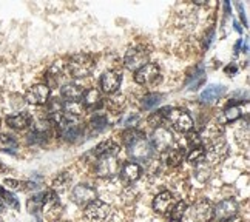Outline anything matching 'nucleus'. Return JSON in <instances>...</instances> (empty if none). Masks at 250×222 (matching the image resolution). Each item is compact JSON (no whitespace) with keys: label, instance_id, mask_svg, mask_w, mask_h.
I'll list each match as a JSON object with an SVG mask.
<instances>
[{"label":"nucleus","instance_id":"obj_1","mask_svg":"<svg viewBox=\"0 0 250 222\" xmlns=\"http://www.w3.org/2000/svg\"><path fill=\"white\" fill-rule=\"evenodd\" d=\"M121 167L122 165L118 156V148L113 147L98 158V162H96V175L99 178H113L119 175Z\"/></svg>","mask_w":250,"mask_h":222},{"label":"nucleus","instance_id":"obj_2","mask_svg":"<svg viewBox=\"0 0 250 222\" xmlns=\"http://www.w3.org/2000/svg\"><path fill=\"white\" fill-rule=\"evenodd\" d=\"M94 70V59L86 53H79L71 56V59L66 63V71L70 76L76 79H82V77L90 76Z\"/></svg>","mask_w":250,"mask_h":222},{"label":"nucleus","instance_id":"obj_3","mask_svg":"<svg viewBox=\"0 0 250 222\" xmlns=\"http://www.w3.org/2000/svg\"><path fill=\"white\" fill-rule=\"evenodd\" d=\"M57 131H59L61 138L63 141L74 142L78 138H81L83 130H82V123L79 118H73V116L65 114L63 119L57 123Z\"/></svg>","mask_w":250,"mask_h":222},{"label":"nucleus","instance_id":"obj_4","mask_svg":"<svg viewBox=\"0 0 250 222\" xmlns=\"http://www.w3.org/2000/svg\"><path fill=\"white\" fill-rule=\"evenodd\" d=\"M166 119L170 122V125L179 133H188L193 128V119L191 116L179 108H168L166 113Z\"/></svg>","mask_w":250,"mask_h":222},{"label":"nucleus","instance_id":"obj_5","mask_svg":"<svg viewBox=\"0 0 250 222\" xmlns=\"http://www.w3.org/2000/svg\"><path fill=\"white\" fill-rule=\"evenodd\" d=\"M204 154H206V161H207L208 165H210V163H211V165L221 163L229 154L227 142L223 138H215L207 145V150H204Z\"/></svg>","mask_w":250,"mask_h":222},{"label":"nucleus","instance_id":"obj_6","mask_svg":"<svg viewBox=\"0 0 250 222\" xmlns=\"http://www.w3.org/2000/svg\"><path fill=\"white\" fill-rule=\"evenodd\" d=\"M111 213V207L98 199L85 207V219L88 222H108Z\"/></svg>","mask_w":250,"mask_h":222},{"label":"nucleus","instance_id":"obj_7","mask_svg":"<svg viewBox=\"0 0 250 222\" xmlns=\"http://www.w3.org/2000/svg\"><path fill=\"white\" fill-rule=\"evenodd\" d=\"M124 62L130 71H138L148 63V51L144 50V46H133L125 54Z\"/></svg>","mask_w":250,"mask_h":222},{"label":"nucleus","instance_id":"obj_8","mask_svg":"<svg viewBox=\"0 0 250 222\" xmlns=\"http://www.w3.org/2000/svg\"><path fill=\"white\" fill-rule=\"evenodd\" d=\"M155 148L151 147V143L148 139L141 138L136 142H133L131 145H128V154L133 161L136 162H146L153 156Z\"/></svg>","mask_w":250,"mask_h":222},{"label":"nucleus","instance_id":"obj_9","mask_svg":"<svg viewBox=\"0 0 250 222\" xmlns=\"http://www.w3.org/2000/svg\"><path fill=\"white\" fill-rule=\"evenodd\" d=\"M134 81H136L139 85H146V86H151L161 81V70L156 63H147L144 65L141 70L136 71L134 74Z\"/></svg>","mask_w":250,"mask_h":222},{"label":"nucleus","instance_id":"obj_10","mask_svg":"<svg viewBox=\"0 0 250 222\" xmlns=\"http://www.w3.org/2000/svg\"><path fill=\"white\" fill-rule=\"evenodd\" d=\"M71 199L74 204H78L79 207H86L91 202H94L98 199V195H96V190L91 185L86 184H79L76 185L71 191Z\"/></svg>","mask_w":250,"mask_h":222},{"label":"nucleus","instance_id":"obj_11","mask_svg":"<svg viewBox=\"0 0 250 222\" xmlns=\"http://www.w3.org/2000/svg\"><path fill=\"white\" fill-rule=\"evenodd\" d=\"M238 211H239V205L235 199H224L216 207H213V218L219 221H227L235 218L238 215Z\"/></svg>","mask_w":250,"mask_h":222},{"label":"nucleus","instance_id":"obj_12","mask_svg":"<svg viewBox=\"0 0 250 222\" xmlns=\"http://www.w3.org/2000/svg\"><path fill=\"white\" fill-rule=\"evenodd\" d=\"M190 216L196 222H210L213 219V205L210 204V201H198L196 204L190 208Z\"/></svg>","mask_w":250,"mask_h":222},{"label":"nucleus","instance_id":"obj_13","mask_svg":"<svg viewBox=\"0 0 250 222\" xmlns=\"http://www.w3.org/2000/svg\"><path fill=\"white\" fill-rule=\"evenodd\" d=\"M25 99L33 105H45L50 99V88L46 83H37L33 85L30 90L26 91Z\"/></svg>","mask_w":250,"mask_h":222},{"label":"nucleus","instance_id":"obj_14","mask_svg":"<svg viewBox=\"0 0 250 222\" xmlns=\"http://www.w3.org/2000/svg\"><path fill=\"white\" fill-rule=\"evenodd\" d=\"M150 143H151V147L155 148V150L164 151V150H167V148L171 147V143H173V134L168 131V128L158 127L155 131H153V136L150 139Z\"/></svg>","mask_w":250,"mask_h":222},{"label":"nucleus","instance_id":"obj_15","mask_svg":"<svg viewBox=\"0 0 250 222\" xmlns=\"http://www.w3.org/2000/svg\"><path fill=\"white\" fill-rule=\"evenodd\" d=\"M121 82H122V74L119 71L114 70L105 71L101 77V88L105 94H113L119 90Z\"/></svg>","mask_w":250,"mask_h":222},{"label":"nucleus","instance_id":"obj_16","mask_svg":"<svg viewBox=\"0 0 250 222\" xmlns=\"http://www.w3.org/2000/svg\"><path fill=\"white\" fill-rule=\"evenodd\" d=\"M161 159L168 167H178L186 159V150L181 147H170L162 151Z\"/></svg>","mask_w":250,"mask_h":222},{"label":"nucleus","instance_id":"obj_17","mask_svg":"<svg viewBox=\"0 0 250 222\" xmlns=\"http://www.w3.org/2000/svg\"><path fill=\"white\" fill-rule=\"evenodd\" d=\"M176 199L173 198V195L170 191H162L155 198V202H153V207L158 211L159 215H168L170 210L175 207Z\"/></svg>","mask_w":250,"mask_h":222},{"label":"nucleus","instance_id":"obj_18","mask_svg":"<svg viewBox=\"0 0 250 222\" xmlns=\"http://www.w3.org/2000/svg\"><path fill=\"white\" fill-rule=\"evenodd\" d=\"M46 103H48V107H46V121L50 123L57 125L65 116L63 102L59 101V99H51V101H48Z\"/></svg>","mask_w":250,"mask_h":222},{"label":"nucleus","instance_id":"obj_19","mask_svg":"<svg viewBox=\"0 0 250 222\" xmlns=\"http://www.w3.org/2000/svg\"><path fill=\"white\" fill-rule=\"evenodd\" d=\"M31 116L28 113H17L6 118L8 127H11L13 130H25L31 125Z\"/></svg>","mask_w":250,"mask_h":222},{"label":"nucleus","instance_id":"obj_20","mask_svg":"<svg viewBox=\"0 0 250 222\" xmlns=\"http://www.w3.org/2000/svg\"><path fill=\"white\" fill-rule=\"evenodd\" d=\"M121 178L125 184H131V182L138 181L141 176V167L134 162H127L121 167Z\"/></svg>","mask_w":250,"mask_h":222},{"label":"nucleus","instance_id":"obj_21","mask_svg":"<svg viewBox=\"0 0 250 222\" xmlns=\"http://www.w3.org/2000/svg\"><path fill=\"white\" fill-rule=\"evenodd\" d=\"M82 103L85 108L88 110H99L102 107V96L98 90H86L83 91V96H82Z\"/></svg>","mask_w":250,"mask_h":222},{"label":"nucleus","instance_id":"obj_22","mask_svg":"<svg viewBox=\"0 0 250 222\" xmlns=\"http://www.w3.org/2000/svg\"><path fill=\"white\" fill-rule=\"evenodd\" d=\"M61 93H62V98L66 102H81L83 96V90L79 85H74V83H65L62 86Z\"/></svg>","mask_w":250,"mask_h":222},{"label":"nucleus","instance_id":"obj_23","mask_svg":"<svg viewBox=\"0 0 250 222\" xmlns=\"http://www.w3.org/2000/svg\"><path fill=\"white\" fill-rule=\"evenodd\" d=\"M226 93V88L223 85H211L208 88H206L199 96V101L203 103H211L215 102L216 99H219L221 96Z\"/></svg>","mask_w":250,"mask_h":222},{"label":"nucleus","instance_id":"obj_24","mask_svg":"<svg viewBox=\"0 0 250 222\" xmlns=\"http://www.w3.org/2000/svg\"><path fill=\"white\" fill-rule=\"evenodd\" d=\"M210 176H211V168L206 161L195 163V178L198 182L204 184V182L210 179Z\"/></svg>","mask_w":250,"mask_h":222},{"label":"nucleus","instance_id":"obj_25","mask_svg":"<svg viewBox=\"0 0 250 222\" xmlns=\"http://www.w3.org/2000/svg\"><path fill=\"white\" fill-rule=\"evenodd\" d=\"M121 138H122V142L128 147V145H131L133 142H136L138 139L144 138V133H142V131H138V130H134V128H128V130H125V131L121 134Z\"/></svg>","mask_w":250,"mask_h":222},{"label":"nucleus","instance_id":"obj_26","mask_svg":"<svg viewBox=\"0 0 250 222\" xmlns=\"http://www.w3.org/2000/svg\"><path fill=\"white\" fill-rule=\"evenodd\" d=\"M161 99H162V96L159 93H148L142 98V107L146 110H150L153 107H156L161 102Z\"/></svg>","mask_w":250,"mask_h":222},{"label":"nucleus","instance_id":"obj_27","mask_svg":"<svg viewBox=\"0 0 250 222\" xmlns=\"http://www.w3.org/2000/svg\"><path fill=\"white\" fill-rule=\"evenodd\" d=\"M186 210H187L186 202H176L175 207H173V208L170 210L168 218H170L171 221H176V222H178V221H181V219H182V216H184Z\"/></svg>","mask_w":250,"mask_h":222},{"label":"nucleus","instance_id":"obj_28","mask_svg":"<svg viewBox=\"0 0 250 222\" xmlns=\"http://www.w3.org/2000/svg\"><path fill=\"white\" fill-rule=\"evenodd\" d=\"M187 143L190 150H195V148H203L204 143H203V138L199 136L196 131H188L187 133Z\"/></svg>","mask_w":250,"mask_h":222},{"label":"nucleus","instance_id":"obj_29","mask_svg":"<svg viewBox=\"0 0 250 222\" xmlns=\"http://www.w3.org/2000/svg\"><path fill=\"white\" fill-rule=\"evenodd\" d=\"M70 182H71V178L66 175V173H63V175H61L53 182V190L54 191H63V190H66V187L70 185Z\"/></svg>","mask_w":250,"mask_h":222},{"label":"nucleus","instance_id":"obj_30","mask_svg":"<svg viewBox=\"0 0 250 222\" xmlns=\"http://www.w3.org/2000/svg\"><path fill=\"white\" fill-rule=\"evenodd\" d=\"M224 118L227 122H233V121L241 118V110H239L238 107H235V105H229L227 110L224 111Z\"/></svg>","mask_w":250,"mask_h":222},{"label":"nucleus","instance_id":"obj_31","mask_svg":"<svg viewBox=\"0 0 250 222\" xmlns=\"http://www.w3.org/2000/svg\"><path fill=\"white\" fill-rule=\"evenodd\" d=\"M42 205H43V195L42 196H33L30 201H28V210H30L31 213H37Z\"/></svg>","mask_w":250,"mask_h":222},{"label":"nucleus","instance_id":"obj_32","mask_svg":"<svg viewBox=\"0 0 250 222\" xmlns=\"http://www.w3.org/2000/svg\"><path fill=\"white\" fill-rule=\"evenodd\" d=\"M0 198H2L3 201H5V204H8L9 207H13V208H19V202H17V199L11 195V193H8V191H5L2 187H0Z\"/></svg>","mask_w":250,"mask_h":222},{"label":"nucleus","instance_id":"obj_33","mask_svg":"<svg viewBox=\"0 0 250 222\" xmlns=\"http://www.w3.org/2000/svg\"><path fill=\"white\" fill-rule=\"evenodd\" d=\"M204 81H206V76H204V71L203 70H199L195 76H193V79H191V82H190V88L188 90H198L199 88V86L201 85H203L204 83Z\"/></svg>","mask_w":250,"mask_h":222},{"label":"nucleus","instance_id":"obj_34","mask_svg":"<svg viewBox=\"0 0 250 222\" xmlns=\"http://www.w3.org/2000/svg\"><path fill=\"white\" fill-rule=\"evenodd\" d=\"M107 118L102 114H96L94 118L91 119V127L96 128V130H104L105 127H107Z\"/></svg>","mask_w":250,"mask_h":222},{"label":"nucleus","instance_id":"obj_35","mask_svg":"<svg viewBox=\"0 0 250 222\" xmlns=\"http://www.w3.org/2000/svg\"><path fill=\"white\" fill-rule=\"evenodd\" d=\"M3 184L13 190H28V182H21L16 179H5Z\"/></svg>","mask_w":250,"mask_h":222},{"label":"nucleus","instance_id":"obj_36","mask_svg":"<svg viewBox=\"0 0 250 222\" xmlns=\"http://www.w3.org/2000/svg\"><path fill=\"white\" fill-rule=\"evenodd\" d=\"M0 142H2L3 145H6V150H5V151H8V150H11V148H16V147H17L16 139H13L11 136H6V134H3V136L0 138Z\"/></svg>","mask_w":250,"mask_h":222},{"label":"nucleus","instance_id":"obj_37","mask_svg":"<svg viewBox=\"0 0 250 222\" xmlns=\"http://www.w3.org/2000/svg\"><path fill=\"white\" fill-rule=\"evenodd\" d=\"M138 121H139V118H138V116H133V118H128V119L125 121L124 123L127 125V127H131V128H133V127H134V123H136Z\"/></svg>","mask_w":250,"mask_h":222},{"label":"nucleus","instance_id":"obj_38","mask_svg":"<svg viewBox=\"0 0 250 222\" xmlns=\"http://www.w3.org/2000/svg\"><path fill=\"white\" fill-rule=\"evenodd\" d=\"M221 222H243V219L241 218H232V219H227V221H221Z\"/></svg>","mask_w":250,"mask_h":222},{"label":"nucleus","instance_id":"obj_39","mask_svg":"<svg viewBox=\"0 0 250 222\" xmlns=\"http://www.w3.org/2000/svg\"><path fill=\"white\" fill-rule=\"evenodd\" d=\"M235 71H236L235 66H227L226 68V73H235Z\"/></svg>","mask_w":250,"mask_h":222}]
</instances>
